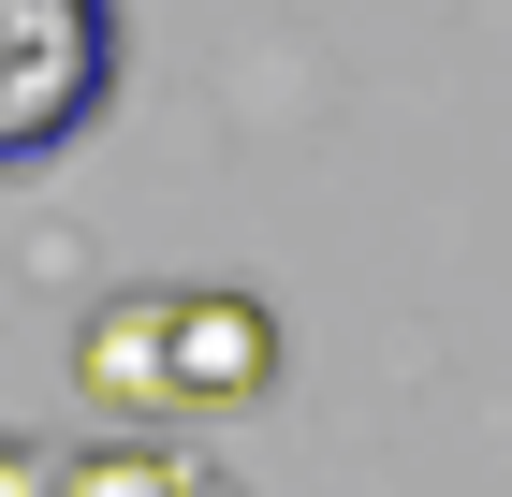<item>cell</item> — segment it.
<instances>
[{
	"label": "cell",
	"mask_w": 512,
	"mask_h": 497,
	"mask_svg": "<svg viewBox=\"0 0 512 497\" xmlns=\"http://www.w3.org/2000/svg\"><path fill=\"white\" fill-rule=\"evenodd\" d=\"M74 381L103 410H176V293H103L74 337Z\"/></svg>",
	"instance_id": "3"
},
{
	"label": "cell",
	"mask_w": 512,
	"mask_h": 497,
	"mask_svg": "<svg viewBox=\"0 0 512 497\" xmlns=\"http://www.w3.org/2000/svg\"><path fill=\"white\" fill-rule=\"evenodd\" d=\"M278 381V307L264 293H176V395L191 410H235Z\"/></svg>",
	"instance_id": "2"
},
{
	"label": "cell",
	"mask_w": 512,
	"mask_h": 497,
	"mask_svg": "<svg viewBox=\"0 0 512 497\" xmlns=\"http://www.w3.org/2000/svg\"><path fill=\"white\" fill-rule=\"evenodd\" d=\"M118 103V0H0V176H30Z\"/></svg>",
	"instance_id": "1"
},
{
	"label": "cell",
	"mask_w": 512,
	"mask_h": 497,
	"mask_svg": "<svg viewBox=\"0 0 512 497\" xmlns=\"http://www.w3.org/2000/svg\"><path fill=\"white\" fill-rule=\"evenodd\" d=\"M220 468H191V454H161V439H103V454H74L59 468V497H205Z\"/></svg>",
	"instance_id": "4"
},
{
	"label": "cell",
	"mask_w": 512,
	"mask_h": 497,
	"mask_svg": "<svg viewBox=\"0 0 512 497\" xmlns=\"http://www.w3.org/2000/svg\"><path fill=\"white\" fill-rule=\"evenodd\" d=\"M0 497H59V468H44L30 439H0Z\"/></svg>",
	"instance_id": "5"
}]
</instances>
